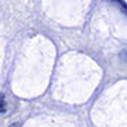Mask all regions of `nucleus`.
Here are the masks:
<instances>
[{
	"label": "nucleus",
	"mask_w": 127,
	"mask_h": 127,
	"mask_svg": "<svg viewBox=\"0 0 127 127\" xmlns=\"http://www.w3.org/2000/svg\"><path fill=\"white\" fill-rule=\"evenodd\" d=\"M6 110V106H4V102H3V97L0 96V113H3Z\"/></svg>",
	"instance_id": "nucleus-1"
}]
</instances>
